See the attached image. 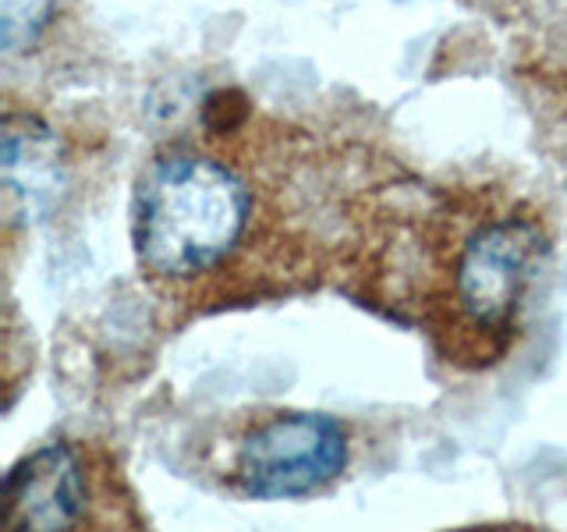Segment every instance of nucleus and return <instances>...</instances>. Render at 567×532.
<instances>
[{
  "label": "nucleus",
  "instance_id": "7ed1b4c3",
  "mask_svg": "<svg viewBox=\"0 0 567 532\" xmlns=\"http://www.w3.org/2000/svg\"><path fill=\"white\" fill-rule=\"evenodd\" d=\"M348 430L323 412H274L241 433L230 483L256 501H291L330 487L348 466Z\"/></svg>",
  "mask_w": 567,
  "mask_h": 532
},
{
  "label": "nucleus",
  "instance_id": "f03ea898",
  "mask_svg": "<svg viewBox=\"0 0 567 532\" xmlns=\"http://www.w3.org/2000/svg\"><path fill=\"white\" fill-rule=\"evenodd\" d=\"M256 221V192L238 167L199 150H167L135 192V256L153 280L182 288L220 274Z\"/></svg>",
  "mask_w": 567,
  "mask_h": 532
},
{
  "label": "nucleus",
  "instance_id": "39448f33",
  "mask_svg": "<svg viewBox=\"0 0 567 532\" xmlns=\"http://www.w3.org/2000/svg\"><path fill=\"white\" fill-rule=\"evenodd\" d=\"M64 182L61 142L40 117H8L4 124V188L25 217H40L53 206Z\"/></svg>",
  "mask_w": 567,
  "mask_h": 532
},
{
  "label": "nucleus",
  "instance_id": "20e7f679",
  "mask_svg": "<svg viewBox=\"0 0 567 532\" xmlns=\"http://www.w3.org/2000/svg\"><path fill=\"white\" fill-rule=\"evenodd\" d=\"M96 522V472L82 448L53 440L14 461L0 490V525L8 532L82 529Z\"/></svg>",
  "mask_w": 567,
  "mask_h": 532
},
{
  "label": "nucleus",
  "instance_id": "f257e3e1",
  "mask_svg": "<svg viewBox=\"0 0 567 532\" xmlns=\"http://www.w3.org/2000/svg\"><path fill=\"white\" fill-rule=\"evenodd\" d=\"M425 324L451 362L486 366L511 348L549 256L539 213L518 200L465 203L440 217Z\"/></svg>",
  "mask_w": 567,
  "mask_h": 532
}]
</instances>
